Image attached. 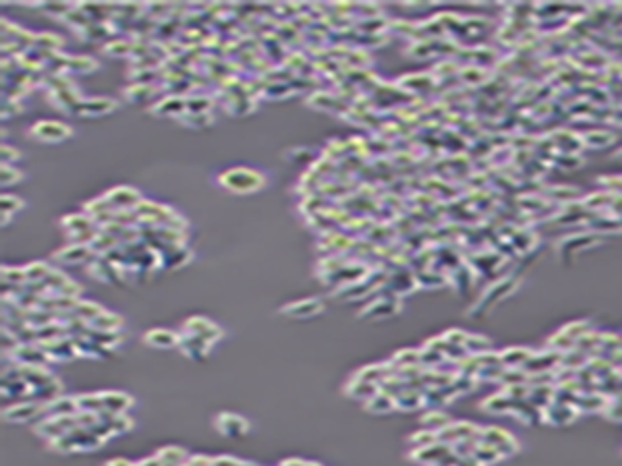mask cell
<instances>
[{"instance_id":"cell-9","label":"cell","mask_w":622,"mask_h":466,"mask_svg":"<svg viewBox=\"0 0 622 466\" xmlns=\"http://www.w3.org/2000/svg\"><path fill=\"white\" fill-rule=\"evenodd\" d=\"M115 102L108 100V97H93L90 102L81 104V112L83 114H92V116H98V114H106L110 110H115Z\"/></svg>"},{"instance_id":"cell-2","label":"cell","mask_w":622,"mask_h":466,"mask_svg":"<svg viewBox=\"0 0 622 466\" xmlns=\"http://www.w3.org/2000/svg\"><path fill=\"white\" fill-rule=\"evenodd\" d=\"M31 135H33V139L54 143V141L69 139L71 137V129L66 124L54 123V121H42V123H35L31 126Z\"/></svg>"},{"instance_id":"cell-8","label":"cell","mask_w":622,"mask_h":466,"mask_svg":"<svg viewBox=\"0 0 622 466\" xmlns=\"http://www.w3.org/2000/svg\"><path fill=\"white\" fill-rule=\"evenodd\" d=\"M44 410L52 417V419H59V417H73L79 406H77V398H54L50 402L44 406Z\"/></svg>"},{"instance_id":"cell-14","label":"cell","mask_w":622,"mask_h":466,"mask_svg":"<svg viewBox=\"0 0 622 466\" xmlns=\"http://www.w3.org/2000/svg\"><path fill=\"white\" fill-rule=\"evenodd\" d=\"M52 274V270H48V265L46 263H31L25 268V276L30 280H44L48 278Z\"/></svg>"},{"instance_id":"cell-15","label":"cell","mask_w":622,"mask_h":466,"mask_svg":"<svg viewBox=\"0 0 622 466\" xmlns=\"http://www.w3.org/2000/svg\"><path fill=\"white\" fill-rule=\"evenodd\" d=\"M23 174L15 172L13 166H2V186H11L13 183H17Z\"/></svg>"},{"instance_id":"cell-1","label":"cell","mask_w":622,"mask_h":466,"mask_svg":"<svg viewBox=\"0 0 622 466\" xmlns=\"http://www.w3.org/2000/svg\"><path fill=\"white\" fill-rule=\"evenodd\" d=\"M220 183L226 186L228 191L235 193H251L257 191L264 185V177L257 172H251L247 168H233L226 174L220 177Z\"/></svg>"},{"instance_id":"cell-6","label":"cell","mask_w":622,"mask_h":466,"mask_svg":"<svg viewBox=\"0 0 622 466\" xmlns=\"http://www.w3.org/2000/svg\"><path fill=\"white\" fill-rule=\"evenodd\" d=\"M40 410H42V406L35 402L15 404V406L4 410V421H8V423H25V421L33 419Z\"/></svg>"},{"instance_id":"cell-12","label":"cell","mask_w":622,"mask_h":466,"mask_svg":"<svg viewBox=\"0 0 622 466\" xmlns=\"http://www.w3.org/2000/svg\"><path fill=\"white\" fill-rule=\"evenodd\" d=\"M390 408H394V402L390 398H386L384 394H373L368 400V410H372V412H386Z\"/></svg>"},{"instance_id":"cell-13","label":"cell","mask_w":622,"mask_h":466,"mask_svg":"<svg viewBox=\"0 0 622 466\" xmlns=\"http://www.w3.org/2000/svg\"><path fill=\"white\" fill-rule=\"evenodd\" d=\"M21 208H23V201L21 199L11 197V195L2 197V222H8L11 214L17 212V210H21Z\"/></svg>"},{"instance_id":"cell-7","label":"cell","mask_w":622,"mask_h":466,"mask_svg":"<svg viewBox=\"0 0 622 466\" xmlns=\"http://www.w3.org/2000/svg\"><path fill=\"white\" fill-rule=\"evenodd\" d=\"M143 340H146L148 346H152V348H172V346L181 344V338H179L175 332H170V330H162V328L150 330V332L143 336Z\"/></svg>"},{"instance_id":"cell-5","label":"cell","mask_w":622,"mask_h":466,"mask_svg":"<svg viewBox=\"0 0 622 466\" xmlns=\"http://www.w3.org/2000/svg\"><path fill=\"white\" fill-rule=\"evenodd\" d=\"M102 404H104L106 412H110L112 417H121L127 408H131L133 398L123 392H106V394H102Z\"/></svg>"},{"instance_id":"cell-3","label":"cell","mask_w":622,"mask_h":466,"mask_svg":"<svg viewBox=\"0 0 622 466\" xmlns=\"http://www.w3.org/2000/svg\"><path fill=\"white\" fill-rule=\"evenodd\" d=\"M216 427L220 434H224L226 437H241V435L247 434L249 425L247 421L239 414H233V412H222L218 414L216 419Z\"/></svg>"},{"instance_id":"cell-11","label":"cell","mask_w":622,"mask_h":466,"mask_svg":"<svg viewBox=\"0 0 622 466\" xmlns=\"http://www.w3.org/2000/svg\"><path fill=\"white\" fill-rule=\"evenodd\" d=\"M90 255V249L83 245H75V247H66L57 253V259L62 263H79Z\"/></svg>"},{"instance_id":"cell-16","label":"cell","mask_w":622,"mask_h":466,"mask_svg":"<svg viewBox=\"0 0 622 466\" xmlns=\"http://www.w3.org/2000/svg\"><path fill=\"white\" fill-rule=\"evenodd\" d=\"M15 160H19V152L13 150V148H8V145H4L2 148V162H4V166H11V162H15Z\"/></svg>"},{"instance_id":"cell-4","label":"cell","mask_w":622,"mask_h":466,"mask_svg":"<svg viewBox=\"0 0 622 466\" xmlns=\"http://www.w3.org/2000/svg\"><path fill=\"white\" fill-rule=\"evenodd\" d=\"M322 309H324V305L319 299H305V301H297L288 307H282V313L288 317H295V319H307V317L317 315Z\"/></svg>"},{"instance_id":"cell-10","label":"cell","mask_w":622,"mask_h":466,"mask_svg":"<svg viewBox=\"0 0 622 466\" xmlns=\"http://www.w3.org/2000/svg\"><path fill=\"white\" fill-rule=\"evenodd\" d=\"M90 325L95 328V330H100V332L104 330V332L108 334V332H115L119 325H123V319H121L119 315H112V313H106V311H104L102 315H98L93 321H90Z\"/></svg>"}]
</instances>
